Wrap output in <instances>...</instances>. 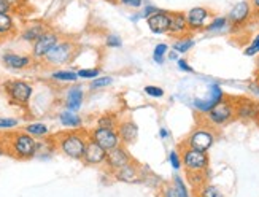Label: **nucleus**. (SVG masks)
<instances>
[{
	"instance_id": "obj_1",
	"label": "nucleus",
	"mask_w": 259,
	"mask_h": 197,
	"mask_svg": "<svg viewBox=\"0 0 259 197\" xmlns=\"http://www.w3.org/2000/svg\"><path fill=\"white\" fill-rule=\"evenodd\" d=\"M56 146L59 151L75 161H81L86 145L89 142V134L86 131L80 129H70L65 132H59L58 135H54Z\"/></svg>"
},
{
	"instance_id": "obj_2",
	"label": "nucleus",
	"mask_w": 259,
	"mask_h": 197,
	"mask_svg": "<svg viewBox=\"0 0 259 197\" xmlns=\"http://www.w3.org/2000/svg\"><path fill=\"white\" fill-rule=\"evenodd\" d=\"M7 153L19 161H29L37 156V140L27 132H13L4 137Z\"/></svg>"
},
{
	"instance_id": "obj_3",
	"label": "nucleus",
	"mask_w": 259,
	"mask_h": 197,
	"mask_svg": "<svg viewBox=\"0 0 259 197\" xmlns=\"http://www.w3.org/2000/svg\"><path fill=\"white\" fill-rule=\"evenodd\" d=\"M235 120V105H234V97H224L220 103H217L208 113L202 114V123L211 126L213 129L217 127L228 126Z\"/></svg>"
},
{
	"instance_id": "obj_4",
	"label": "nucleus",
	"mask_w": 259,
	"mask_h": 197,
	"mask_svg": "<svg viewBox=\"0 0 259 197\" xmlns=\"http://www.w3.org/2000/svg\"><path fill=\"white\" fill-rule=\"evenodd\" d=\"M217 137H218L217 131L213 129L211 126L204 123V124L196 126L194 129L191 131V134L180 145L199 149V151H208V149L215 145Z\"/></svg>"
},
{
	"instance_id": "obj_5",
	"label": "nucleus",
	"mask_w": 259,
	"mask_h": 197,
	"mask_svg": "<svg viewBox=\"0 0 259 197\" xmlns=\"http://www.w3.org/2000/svg\"><path fill=\"white\" fill-rule=\"evenodd\" d=\"M76 54H78V45L72 40H62L43 57L41 62H45V65L48 67H59V65L70 64Z\"/></svg>"
},
{
	"instance_id": "obj_6",
	"label": "nucleus",
	"mask_w": 259,
	"mask_h": 197,
	"mask_svg": "<svg viewBox=\"0 0 259 197\" xmlns=\"http://www.w3.org/2000/svg\"><path fill=\"white\" fill-rule=\"evenodd\" d=\"M2 88L11 105H18V107H26L33 94L32 85L24 80H8L2 85Z\"/></svg>"
},
{
	"instance_id": "obj_7",
	"label": "nucleus",
	"mask_w": 259,
	"mask_h": 197,
	"mask_svg": "<svg viewBox=\"0 0 259 197\" xmlns=\"http://www.w3.org/2000/svg\"><path fill=\"white\" fill-rule=\"evenodd\" d=\"M178 149L182 153V161L186 173L207 172L210 169V156L207 151H199V149L183 145H178Z\"/></svg>"
},
{
	"instance_id": "obj_8",
	"label": "nucleus",
	"mask_w": 259,
	"mask_h": 197,
	"mask_svg": "<svg viewBox=\"0 0 259 197\" xmlns=\"http://www.w3.org/2000/svg\"><path fill=\"white\" fill-rule=\"evenodd\" d=\"M254 18L256 16H254L250 0H240V2L235 4L228 13L231 30H239L242 27H246Z\"/></svg>"
},
{
	"instance_id": "obj_9",
	"label": "nucleus",
	"mask_w": 259,
	"mask_h": 197,
	"mask_svg": "<svg viewBox=\"0 0 259 197\" xmlns=\"http://www.w3.org/2000/svg\"><path fill=\"white\" fill-rule=\"evenodd\" d=\"M235 105V120L243 123H257L259 121V102L250 97H234Z\"/></svg>"
},
{
	"instance_id": "obj_10",
	"label": "nucleus",
	"mask_w": 259,
	"mask_h": 197,
	"mask_svg": "<svg viewBox=\"0 0 259 197\" xmlns=\"http://www.w3.org/2000/svg\"><path fill=\"white\" fill-rule=\"evenodd\" d=\"M213 18V11L208 7H193L186 11V21H188V27L191 33L196 32H202L205 30L207 24L210 22V19Z\"/></svg>"
},
{
	"instance_id": "obj_11",
	"label": "nucleus",
	"mask_w": 259,
	"mask_h": 197,
	"mask_svg": "<svg viewBox=\"0 0 259 197\" xmlns=\"http://www.w3.org/2000/svg\"><path fill=\"white\" fill-rule=\"evenodd\" d=\"M224 97H226V94H224L223 88L218 85V83H211L208 86V91H207V96L202 97V99H194L193 100V107L200 113V114H205L208 113L213 107L217 105V103H220Z\"/></svg>"
},
{
	"instance_id": "obj_12",
	"label": "nucleus",
	"mask_w": 259,
	"mask_h": 197,
	"mask_svg": "<svg viewBox=\"0 0 259 197\" xmlns=\"http://www.w3.org/2000/svg\"><path fill=\"white\" fill-rule=\"evenodd\" d=\"M88 134H89V138L94 140L96 143H99L105 151H110V149L121 145V138L116 129H104V127L96 126L94 129H91Z\"/></svg>"
},
{
	"instance_id": "obj_13",
	"label": "nucleus",
	"mask_w": 259,
	"mask_h": 197,
	"mask_svg": "<svg viewBox=\"0 0 259 197\" xmlns=\"http://www.w3.org/2000/svg\"><path fill=\"white\" fill-rule=\"evenodd\" d=\"M59 42H61L59 33L56 30L48 29L35 43H32V57L37 61H41Z\"/></svg>"
},
{
	"instance_id": "obj_14",
	"label": "nucleus",
	"mask_w": 259,
	"mask_h": 197,
	"mask_svg": "<svg viewBox=\"0 0 259 197\" xmlns=\"http://www.w3.org/2000/svg\"><path fill=\"white\" fill-rule=\"evenodd\" d=\"M131 161H134V157L131 156L129 149L126 145H119L113 149L107 151V159H105V166L110 170V173H113L115 170L124 167L126 164H129Z\"/></svg>"
},
{
	"instance_id": "obj_15",
	"label": "nucleus",
	"mask_w": 259,
	"mask_h": 197,
	"mask_svg": "<svg viewBox=\"0 0 259 197\" xmlns=\"http://www.w3.org/2000/svg\"><path fill=\"white\" fill-rule=\"evenodd\" d=\"M116 131L119 134L121 138V143L122 145H134L135 142L139 140V126L132 118H124V120H119V124L116 127Z\"/></svg>"
},
{
	"instance_id": "obj_16",
	"label": "nucleus",
	"mask_w": 259,
	"mask_h": 197,
	"mask_svg": "<svg viewBox=\"0 0 259 197\" xmlns=\"http://www.w3.org/2000/svg\"><path fill=\"white\" fill-rule=\"evenodd\" d=\"M111 175L115 177V180L118 181H122V183H127V184H132V183H140L143 175H142V170H140V166L137 164L135 161H131L129 164H126L124 167H121L118 170H115Z\"/></svg>"
},
{
	"instance_id": "obj_17",
	"label": "nucleus",
	"mask_w": 259,
	"mask_h": 197,
	"mask_svg": "<svg viewBox=\"0 0 259 197\" xmlns=\"http://www.w3.org/2000/svg\"><path fill=\"white\" fill-rule=\"evenodd\" d=\"M146 26H148V29L153 33H156V35L168 33V27H170V11L159 10L156 15L146 19Z\"/></svg>"
},
{
	"instance_id": "obj_18",
	"label": "nucleus",
	"mask_w": 259,
	"mask_h": 197,
	"mask_svg": "<svg viewBox=\"0 0 259 197\" xmlns=\"http://www.w3.org/2000/svg\"><path fill=\"white\" fill-rule=\"evenodd\" d=\"M105 159H107V151L100 146L99 143H96L94 140L89 138V142L86 145L84 149V154H83V162L86 166H102L105 164Z\"/></svg>"
},
{
	"instance_id": "obj_19",
	"label": "nucleus",
	"mask_w": 259,
	"mask_h": 197,
	"mask_svg": "<svg viewBox=\"0 0 259 197\" xmlns=\"http://www.w3.org/2000/svg\"><path fill=\"white\" fill-rule=\"evenodd\" d=\"M189 27L186 21L185 11H170V27H168V35L174 38H182L189 35Z\"/></svg>"
},
{
	"instance_id": "obj_20",
	"label": "nucleus",
	"mask_w": 259,
	"mask_h": 197,
	"mask_svg": "<svg viewBox=\"0 0 259 197\" xmlns=\"http://www.w3.org/2000/svg\"><path fill=\"white\" fill-rule=\"evenodd\" d=\"M48 29L50 27L45 24L43 21H33V22H29V24L24 26V29H22L19 37H21V40H24V42L35 43Z\"/></svg>"
},
{
	"instance_id": "obj_21",
	"label": "nucleus",
	"mask_w": 259,
	"mask_h": 197,
	"mask_svg": "<svg viewBox=\"0 0 259 197\" xmlns=\"http://www.w3.org/2000/svg\"><path fill=\"white\" fill-rule=\"evenodd\" d=\"M18 35V26L15 22L13 15L10 11H4L0 13V42L10 40Z\"/></svg>"
},
{
	"instance_id": "obj_22",
	"label": "nucleus",
	"mask_w": 259,
	"mask_h": 197,
	"mask_svg": "<svg viewBox=\"0 0 259 197\" xmlns=\"http://www.w3.org/2000/svg\"><path fill=\"white\" fill-rule=\"evenodd\" d=\"M32 61H33V57L16 54V53H5L2 56L4 65L11 68V70H24V68H29L32 65Z\"/></svg>"
},
{
	"instance_id": "obj_23",
	"label": "nucleus",
	"mask_w": 259,
	"mask_h": 197,
	"mask_svg": "<svg viewBox=\"0 0 259 197\" xmlns=\"http://www.w3.org/2000/svg\"><path fill=\"white\" fill-rule=\"evenodd\" d=\"M84 100V92L80 86H73L67 91V97H65V108L70 111H78L83 105Z\"/></svg>"
},
{
	"instance_id": "obj_24",
	"label": "nucleus",
	"mask_w": 259,
	"mask_h": 197,
	"mask_svg": "<svg viewBox=\"0 0 259 197\" xmlns=\"http://www.w3.org/2000/svg\"><path fill=\"white\" fill-rule=\"evenodd\" d=\"M231 29V24H229V19L228 16H213L210 19V22L205 27V32L208 33H221V32H226Z\"/></svg>"
},
{
	"instance_id": "obj_25",
	"label": "nucleus",
	"mask_w": 259,
	"mask_h": 197,
	"mask_svg": "<svg viewBox=\"0 0 259 197\" xmlns=\"http://www.w3.org/2000/svg\"><path fill=\"white\" fill-rule=\"evenodd\" d=\"M59 123L64 127H69V129H80L83 126V120L78 116L75 111H70V110L59 113Z\"/></svg>"
},
{
	"instance_id": "obj_26",
	"label": "nucleus",
	"mask_w": 259,
	"mask_h": 197,
	"mask_svg": "<svg viewBox=\"0 0 259 197\" xmlns=\"http://www.w3.org/2000/svg\"><path fill=\"white\" fill-rule=\"evenodd\" d=\"M118 124H119V118L115 113H104L96 121V126L104 127V129H116Z\"/></svg>"
},
{
	"instance_id": "obj_27",
	"label": "nucleus",
	"mask_w": 259,
	"mask_h": 197,
	"mask_svg": "<svg viewBox=\"0 0 259 197\" xmlns=\"http://www.w3.org/2000/svg\"><path fill=\"white\" fill-rule=\"evenodd\" d=\"M194 38H191L189 35L186 37H182V38H177L174 43H172V50H175L178 54H186L188 51H191L194 48Z\"/></svg>"
},
{
	"instance_id": "obj_28",
	"label": "nucleus",
	"mask_w": 259,
	"mask_h": 197,
	"mask_svg": "<svg viewBox=\"0 0 259 197\" xmlns=\"http://www.w3.org/2000/svg\"><path fill=\"white\" fill-rule=\"evenodd\" d=\"M196 197H224L223 191L215 186V184H210V183H205L202 184V186L196 188Z\"/></svg>"
},
{
	"instance_id": "obj_29",
	"label": "nucleus",
	"mask_w": 259,
	"mask_h": 197,
	"mask_svg": "<svg viewBox=\"0 0 259 197\" xmlns=\"http://www.w3.org/2000/svg\"><path fill=\"white\" fill-rule=\"evenodd\" d=\"M24 132H27L29 135L32 137H47L50 134V127L47 124H43V123H30L24 127Z\"/></svg>"
},
{
	"instance_id": "obj_30",
	"label": "nucleus",
	"mask_w": 259,
	"mask_h": 197,
	"mask_svg": "<svg viewBox=\"0 0 259 197\" xmlns=\"http://www.w3.org/2000/svg\"><path fill=\"white\" fill-rule=\"evenodd\" d=\"M51 78L54 81H67V83H73V81H76L78 78V73L76 72H72V70H56L51 73Z\"/></svg>"
},
{
	"instance_id": "obj_31",
	"label": "nucleus",
	"mask_w": 259,
	"mask_h": 197,
	"mask_svg": "<svg viewBox=\"0 0 259 197\" xmlns=\"http://www.w3.org/2000/svg\"><path fill=\"white\" fill-rule=\"evenodd\" d=\"M167 53H168V45L167 43H157L153 50V61L156 64H164Z\"/></svg>"
},
{
	"instance_id": "obj_32",
	"label": "nucleus",
	"mask_w": 259,
	"mask_h": 197,
	"mask_svg": "<svg viewBox=\"0 0 259 197\" xmlns=\"http://www.w3.org/2000/svg\"><path fill=\"white\" fill-rule=\"evenodd\" d=\"M172 184H174V188H175L178 197H191V195H189V189H188V186H186L185 180H183L182 177H180V175H175V177H174Z\"/></svg>"
},
{
	"instance_id": "obj_33",
	"label": "nucleus",
	"mask_w": 259,
	"mask_h": 197,
	"mask_svg": "<svg viewBox=\"0 0 259 197\" xmlns=\"http://www.w3.org/2000/svg\"><path fill=\"white\" fill-rule=\"evenodd\" d=\"M243 54L246 57H254V56L259 54V33H256V35L251 38L250 45L243 50Z\"/></svg>"
},
{
	"instance_id": "obj_34",
	"label": "nucleus",
	"mask_w": 259,
	"mask_h": 197,
	"mask_svg": "<svg viewBox=\"0 0 259 197\" xmlns=\"http://www.w3.org/2000/svg\"><path fill=\"white\" fill-rule=\"evenodd\" d=\"M168 161H170V166L174 170H180L183 167V161H182V153H180V149H172V151L168 153Z\"/></svg>"
},
{
	"instance_id": "obj_35",
	"label": "nucleus",
	"mask_w": 259,
	"mask_h": 197,
	"mask_svg": "<svg viewBox=\"0 0 259 197\" xmlns=\"http://www.w3.org/2000/svg\"><path fill=\"white\" fill-rule=\"evenodd\" d=\"M4 2L8 5L10 13H18L27 7V0H4Z\"/></svg>"
},
{
	"instance_id": "obj_36",
	"label": "nucleus",
	"mask_w": 259,
	"mask_h": 197,
	"mask_svg": "<svg viewBox=\"0 0 259 197\" xmlns=\"http://www.w3.org/2000/svg\"><path fill=\"white\" fill-rule=\"evenodd\" d=\"M113 83V78L111 76H97L91 81V89H102L107 88Z\"/></svg>"
},
{
	"instance_id": "obj_37",
	"label": "nucleus",
	"mask_w": 259,
	"mask_h": 197,
	"mask_svg": "<svg viewBox=\"0 0 259 197\" xmlns=\"http://www.w3.org/2000/svg\"><path fill=\"white\" fill-rule=\"evenodd\" d=\"M145 94L148 97H153V99H161V97H164L165 91L161 86L148 85V86H145Z\"/></svg>"
},
{
	"instance_id": "obj_38",
	"label": "nucleus",
	"mask_w": 259,
	"mask_h": 197,
	"mask_svg": "<svg viewBox=\"0 0 259 197\" xmlns=\"http://www.w3.org/2000/svg\"><path fill=\"white\" fill-rule=\"evenodd\" d=\"M80 78L84 80H94L100 75V68H81V70L76 72Z\"/></svg>"
},
{
	"instance_id": "obj_39",
	"label": "nucleus",
	"mask_w": 259,
	"mask_h": 197,
	"mask_svg": "<svg viewBox=\"0 0 259 197\" xmlns=\"http://www.w3.org/2000/svg\"><path fill=\"white\" fill-rule=\"evenodd\" d=\"M105 45L108 48H121L122 40L118 35H115V33H110V35H107V38H105Z\"/></svg>"
},
{
	"instance_id": "obj_40",
	"label": "nucleus",
	"mask_w": 259,
	"mask_h": 197,
	"mask_svg": "<svg viewBox=\"0 0 259 197\" xmlns=\"http://www.w3.org/2000/svg\"><path fill=\"white\" fill-rule=\"evenodd\" d=\"M118 4L122 5V7L132 8V10H140L143 7V4H145V0H119Z\"/></svg>"
},
{
	"instance_id": "obj_41",
	"label": "nucleus",
	"mask_w": 259,
	"mask_h": 197,
	"mask_svg": "<svg viewBox=\"0 0 259 197\" xmlns=\"http://www.w3.org/2000/svg\"><path fill=\"white\" fill-rule=\"evenodd\" d=\"M161 8H157V7H154V5H146L142 11H140V16H142V19H148V18H151L153 15H156L157 11H159Z\"/></svg>"
},
{
	"instance_id": "obj_42",
	"label": "nucleus",
	"mask_w": 259,
	"mask_h": 197,
	"mask_svg": "<svg viewBox=\"0 0 259 197\" xmlns=\"http://www.w3.org/2000/svg\"><path fill=\"white\" fill-rule=\"evenodd\" d=\"M18 120L15 118H0V129H11V127L18 126Z\"/></svg>"
},
{
	"instance_id": "obj_43",
	"label": "nucleus",
	"mask_w": 259,
	"mask_h": 197,
	"mask_svg": "<svg viewBox=\"0 0 259 197\" xmlns=\"http://www.w3.org/2000/svg\"><path fill=\"white\" fill-rule=\"evenodd\" d=\"M177 65H178V68L182 72H186V73H194V68L189 65V62L186 61V59H178L177 61Z\"/></svg>"
},
{
	"instance_id": "obj_44",
	"label": "nucleus",
	"mask_w": 259,
	"mask_h": 197,
	"mask_svg": "<svg viewBox=\"0 0 259 197\" xmlns=\"http://www.w3.org/2000/svg\"><path fill=\"white\" fill-rule=\"evenodd\" d=\"M162 197H178V194H177V191H175V188H174V184H172V183H170V184H167V186L164 188Z\"/></svg>"
},
{
	"instance_id": "obj_45",
	"label": "nucleus",
	"mask_w": 259,
	"mask_h": 197,
	"mask_svg": "<svg viewBox=\"0 0 259 197\" xmlns=\"http://www.w3.org/2000/svg\"><path fill=\"white\" fill-rule=\"evenodd\" d=\"M248 91L250 94H253L254 97H259V81H251V83L248 85Z\"/></svg>"
},
{
	"instance_id": "obj_46",
	"label": "nucleus",
	"mask_w": 259,
	"mask_h": 197,
	"mask_svg": "<svg viewBox=\"0 0 259 197\" xmlns=\"http://www.w3.org/2000/svg\"><path fill=\"white\" fill-rule=\"evenodd\" d=\"M250 4H251V8L254 11V16L259 18V0H250Z\"/></svg>"
},
{
	"instance_id": "obj_47",
	"label": "nucleus",
	"mask_w": 259,
	"mask_h": 197,
	"mask_svg": "<svg viewBox=\"0 0 259 197\" xmlns=\"http://www.w3.org/2000/svg\"><path fill=\"white\" fill-rule=\"evenodd\" d=\"M168 135H170V132H168L165 127H161L159 129V137L162 138V140H165V138H168Z\"/></svg>"
},
{
	"instance_id": "obj_48",
	"label": "nucleus",
	"mask_w": 259,
	"mask_h": 197,
	"mask_svg": "<svg viewBox=\"0 0 259 197\" xmlns=\"http://www.w3.org/2000/svg\"><path fill=\"white\" fill-rule=\"evenodd\" d=\"M168 59H170V61H178L180 59V57H178V53L175 51V50H172V51H168Z\"/></svg>"
},
{
	"instance_id": "obj_49",
	"label": "nucleus",
	"mask_w": 259,
	"mask_h": 197,
	"mask_svg": "<svg viewBox=\"0 0 259 197\" xmlns=\"http://www.w3.org/2000/svg\"><path fill=\"white\" fill-rule=\"evenodd\" d=\"M4 11H10V8L4 0H0V13H4Z\"/></svg>"
},
{
	"instance_id": "obj_50",
	"label": "nucleus",
	"mask_w": 259,
	"mask_h": 197,
	"mask_svg": "<svg viewBox=\"0 0 259 197\" xmlns=\"http://www.w3.org/2000/svg\"><path fill=\"white\" fill-rule=\"evenodd\" d=\"M254 76H256L254 80H256V81H259V62H257V67H256V72H254Z\"/></svg>"
},
{
	"instance_id": "obj_51",
	"label": "nucleus",
	"mask_w": 259,
	"mask_h": 197,
	"mask_svg": "<svg viewBox=\"0 0 259 197\" xmlns=\"http://www.w3.org/2000/svg\"><path fill=\"white\" fill-rule=\"evenodd\" d=\"M104 2H108V4H118L119 0H104Z\"/></svg>"
},
{
	"instance_id": "obj_52",
	"label": "nucleus",
	"mask_w": 259,
	"mask_h": 197,
	"mask_svg": "<svg viewBox=\"0 0 259 197\" xmlns=\"http://www.w3.org/2000/svg\"><path fill=\"white\" fill-rule=\"evenodd\" d=\"M256 124H257V126H259V121H257V123H256Z\"/></svg>"
}]
</instances>
